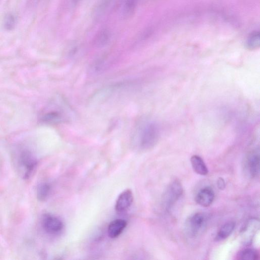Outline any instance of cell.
Masks as SVG:
<instances>
[{
    "instance_id": "cell-1",
    "label": "cell",
    "mask_w": 260,
    "mask_h": 260,
    "mask_svg": "<svg viewBox=\"0 0 260 260\" xmlns=\"http://www.w3.org/2000/svg\"><path fill=\"white\" fill-rule=\"evenodd\" d=\"M208 217L204 212L197 213L189 217L185 223V232L191 238L197 237L205 230Z\"/></svg>"
},
{
    "instance_id": "cell-2",
    "label": "cell",
    "mask_w": 260,
    "mask_h": 260,
    "mask_svg": "<svg viewBox=\"0 0 260 260\" xmlns=\"http://www.w3.org/2000/svg\"><path fill=\"white\" fill-rule=\"evenodd\" d=\"M183 187L179 181L172 182L167 187L163 196V202L165 208L170 209L183 194Z\"/></svg>"
},
{
    "instance_id": "cell-3",
    "label": "cell",
    "mask_w": 260,
    "mask_h": 260,
    "mask_svg": "<svg viewBox=\"0 0 260 260\" xmlns=\"http://www.w3.org/2000/svg\"><path fill=\"white\" fill-rule=\"evenodd\" d=\"M158 138V130L153 124L146 126L140 133L139 145L141 149H149L156 143Z\"/></svg>"
},
{
    "instance_id": "cell-4",
    "label": "cell",
    "mask_w": 260,
    "mask_h": 260,
    "mask_svg": "<svg viewBox=\"0 0 260 260\" xmlns=\"http://www.w3.org/2000/svg\"><path fill=\"white\" fill-rule=\"evenodd\" d=\"M44 230L51 235H56L62 231L64 223L62 221L56 216L45 215L41 221Z\"/></svg>"
},
{
    "instance_id": "cell-5",
    "label": "cell",
    "mask_w": 260,
    "mask_h": 260,
    "mask_svg": "<svg viewBox=\"0 0 260 260\" xmlns=\"http://www.w3.org/2000/svg\"><path fill=\"white\" fill-rule=\"evenodd\" d=\"M40 121L47 124H57L64 120V116L61 111L52 107H47L40 114Z\"/></svg>"
},
{
    "instance_id": "cell-6",
    "label": "cell",
    "mask_w": 260,
    "mask_h": 260,
    "mask_svg": "<svg viewBox=\"0 0 260 260\" xmlns=\"http://www.w3.org/2000/svg\"><path fill=\"white\" fill-rule=\"evenodd\" d=\"M133 199V194L131 190L127 189L124 191L116 200L115 210L119 213L127 211L132 204Z\"/></svg>"
},
{
    "instance_id": "cell-7",
    "label": "cell",
    "mask_w": 260,
    "mask_h": 260,
    "mask_svg": "<svg viewBox=\"0 0 260 260\" xmlns=\"http://www.w3.org/2000/svg\"><path fill=\"white\" fill-rule=\"evenodd\" d=\"M215 198V194L213 189L210 186H206L199 191L195 200L199 205L207 207L213 203Z\"/></svg>"
},
{
    "instance_id": "cell-8",
    "label": "cell",
    "mask_w": 260,
    "mask_h": 260,
    "mask_svg": "<svg viewBox=\"0 0 260 260\" xmlns=\"http://www.w3.org/2000/svg\"><path fill=\"white\" fill-rule=\"evenodd\" d=\"M246 168L250 175L255 178L259 175L260 172V153L259 149L253 150L248 156Z\"/></svg>"
},
{
    "instance_id": "cell-9",
    "label": "cell",
    "mask_w": 260,
    "mask_h": 260,
    "mask_svg": "<svg viewBox=\"0 0 260 260\" xmlns=\"http://www.w3.org/2000/svg\"><path fill=\"white\" fill-rule=\"evenodd\" d=\"M20 162L21 167L25 170V175H29L36 167L37 161L32 153L28 151H23L20 156Z\"/></svg>"
},
{
    "instance_id": "cell-10",
    "label": "cell",
    "mask_w": 260,
    "mask_h": 260,
    "mask_svg": "<svg viewBox=\"0 0 260 260\" xmlns=\"http://www.w3.org/2000/svg\"><path fill=\"white\" fill-rule=\"evenodd\" d=\"M127 225L126 221L117 219L111 222L108 227V234L111 239H115L122 233Z\"/></svg>"
},
{
    "instance_id": "cell-11",
    "label": "cell",
    "mask_w": 260,
    "mask_h": 260,
    "mask_svg": "<svg viewBox=\"0 0 260 260\" xmlns=\"http://www.w3.org/2000/svg\"><path fill=\"white\" fill-rule=\"evenodd\" d=\"M191 163L194 171L201 175H207L208 174V168L204 161L200 156H193L191 158Z\"/></svg>"
},
{
    "instance_id": "cell-12",
    "label": "cell",
    "mask_w": 260,
    "mask_h": 260,
    "mask_svg": "<svg viewBox=\"0 0 260 260\" xmlns=\"http://www.w3.org/2000/svg\"><path fill=\"white\" fill-rule=\"evenodd\" d=\"M235 225V223L233 221L228 222L223 224L218 232L216 239L218 241L227 239L234 231Z\"/></svg>"
},
{
    "instance_id": "cell-13",
    "label": "cell",
    "mask_w": 260,
    "mask_h": 260,
    "mask_svg": "<svg viewBox=\"0 0 260 260\" xmlns=\"http://www.w3.org/2000/svg\"><path fill=\"white\" fill-rule=\"evenodd\" d=\"M51 191V187L49 184L41 183L37 187V196L40 201H45L48 198Z\"/></svg>"
},
{
    "instance_id": "cell-14",
    "label": "cell",
    "mask_w": 260,
    "mask_h": 260,
    "mask_svg": "<svg viewBox=\"0 0 260 260\" xmlns=\"http://www.w3.org/2000/svg\"><path fill=\"white\" fill-rule=\"evenodd\" d=\"M238 257L240 260H254L259 259V255L254 249H246L240 252Z\"/></svg>"
},
{
    "instance_id": "cell-15",
    "label": "cell",
    "mask_w": 260,
    "mask_h": 260,
    "mask_svg": "<svg viewBox=\"0 0 260 260\" xmlns=\"http://www.w3.org/2000/svg\"><path fill=\"white\" fill-rule=\"evenodd\" d=\"M247 48L249 50H256L260 46V34L259 32H255L251 35L246 43Z\"/></svg>"
},
{
    "instance_id": "cell-16",
    "label": "cell",
    "mask_w": 260,
    "mask_h": 260,
    "mask_svg": "<svg viewBox=\"0 0 260 260\" xmlns=\"http://www.w3.org/2000/svg\"><path fill=\"white\" fill-rule=\"evenodd\" d=\"M15 23L16 19L13 15H9L5 20V27L8 30L13 29Z\"/></svg>"
},
{
    "instance_id": "cell-17",
    "label": "cell",
    "mask_w": 260,
    "mask_h": 260,
    "mask_svg": "<svg viewBox=\"0 0 260 260\" xmlns=\"http://www.w3.org/2000/svg\"><path fill=\"white\" fill-rule=\"evenodd\" d=\"M217 184L219 188L220 189V190H223V189L225 188V182H224V180L223 178H222V177H220V178L218 179Z\"/></svg>"
}]
</instances>
